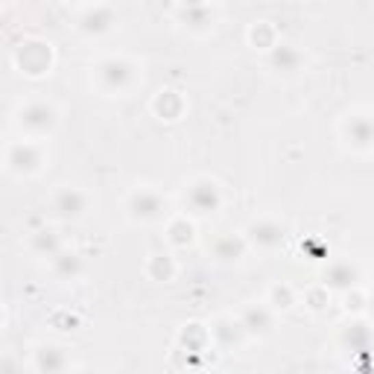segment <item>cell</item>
<instances>
[{
	"label": "cell",
	"instance_id": "cell-1",
	"mask_svg": "<svg viewBox=\"0 0 374 374\" xmlns=\"http://www.w3.org/2000/svg\"><path fill=\"white\" fill-rule=\"evenodd\" d=\"M190 205L196 208L199 214H208L214 211V208L219 205V193H216V184L214 182H199L190 190Z\"/></svg>",
	"mask_w": 374,
	"mask_h": 374
},
{
	"label": "cell",
	"instance_id": "cell-2",
	"mask_svg": "<svg viewBox=\"0 0 374 374\" xmlns=\"http://www.w3.org/2000/svg\"><path fill=\"white\" fill-rule=\"evenodd\" d=\"M21 123H24L27 129L32 132H44L53 126V108L47 105H29L24 114H21Z\"/></svg>",
	"mask_w": 374,
	"mask_h": 374
},
{
	"label": "cell",
	"instance_id": "cell-3",
	"mask_svg": "<svg viewBox=\"0 0 374 374\" xmlns=\"http://www.w3.org/2000/svg\"><path fill=\"white\" fill-rule=\"evenodd\" d=\"M56 211L62 216H79L85 211V196L79 190H62L56 199Z\"/></svg>",
	"mask_w": 374,
	"mask_h": 374
},
{
	"label": "cell",
	"instance_id": "cell-4",
	"mask_svg": "<svg viewBox=\"0 0 374 374\" xmlns=\"http://www.w3.org/2000/svg\"><path fill=\"white\" fill-rule=\"evenodd\" d=\"M348 138L354 140L357 147L374 144V123H371V120H366V117H354L348 123Z\"/></svg>",
	"mask_w": 374,
	"mask_h": 374
},
{
	"label": "cell",
	"instance_id": "cell-5",
	"mask_svg": "<svg viewBox=\"0 0 374 374\" xmlns=\"http://www.w3.org/2000/svg\"><path fill=\"white\" fill-rule=\"evenodd\" d=\"M129 76H132V71L126 62H105L103 64V79L108 82V88H123Z\"/></svg>",
	"mask_w": 374,
	"mask_h": 374
},
{
	"label": "cell",
	"instance_id": "cell-6",
	"mask_svg": "<svg viewBox=\"0 0 374 374\" xmlns=\"http://www.w3.org/2000/svg\"><path fill=\"white\" fill-rule=\"evenodd\" d=\"M132 211H135L138 216H144V219H149V216H155L158 211H161V202H158V196L155 193H138L135 196V202H132Z\"/></svg>",
	"mask_w": 374,
	"mask_h": 374
},
{
	"label": "cell",
	"instance_id": "cell-7",
	"mask_svg": "<svg viewBox=\"0 0 374 374\" xmlns=\"http://www.w3.org/2000/svg\"><path fill=\"white\" fill-rule=\"evenodd\" d=\"M251 234H255V240L260 246H278L281 240H284V231L278 225H272V223H258L255 228H251Z\"/></svg>",
	"mask_w": 374,
	"mask_h": 374
},
{
	"label": "cell",
	"instance_id": "cell-8",
	"mask_svg": "<svg viewBox=\"0 0 374 374\" xmlns=\"http://www.w3.org/2000/svg\"><path fill=\"white\" fill-rule=\"evenodd\" d=\"M9 164H12L15 170H32L38 164V149H32V147H15L12 149V155H9Z\"/></svg>",
	"mask_w": 374,
	"mask_h": 374
},
{
	"label": "cell",
	"instance_id": "cell-9",
	"mask_svg": "<svg viewBox=\"0 0 374 374\" xmlns=\"http://www.w3.org/2000/svg\"><path fill=\"white\" fill-rule=\"evenodd\" d=\"M325 278H327V284H334V287H348V284H354L357 272L351 269V266H345V263H342V266H334L331 272L325 275Z\"/></svg>",
	"mask_w": 374,
	"mask_h": 374
},
{
	"label": "cell",
	"instance_id": "cell-10",
	"mask_svg": "<svg viewBox=\"0 0 374 374\" xmlns=\"http://www.w3.org/2000/svg\"><path fill=\"white\" fill-rule=\"evenodd\" d=\"M240 251H243V246H240L234 237H223V240H219V243H216V258H223V260L237 258Z\"/></svg>",
	"mask_w": 374,
	"mask_h": 374
},
{
	"label": "cell",
	"instance_id": "cell-11",
	"mask_svg": "<svg viewBox=\"0 0 374 374\" xmlns=\"http://www.w3.org/2000/svg\"><path fill=\"white\" fill-rule=\"evenodd\" d=\"M275 64H278L281 71H292L295 64H299V53H292L290 47H278L275 50Z\"/></svg>",
	"mask_w": 374,
	"mask_h": 374
},
{
	"label": "cell",
	"instance_id": "cell-12",
	"mask_svg": "<svg viewBox=\"0 0 374 374\" xmlns=\"http://www.w3.org/2000/svg\"><path fill=\"white\" fill-rule=\"evenodd\" d=\"M243 327H249V331H266V327H269V316L263 313V310H249Z\"/></svg>",
	"mask_w": 374,
	"mask_h": 374
},
{
	"label": "cell",
	"instance_id": "cell-13",
	"mask_svg": "<svg viewBox=\"0 0 374 374\" xmlns=\"http://www.w3.org/2000/svg\"><path fill=\"white\" fill-rule=\"evenodd\" d=\"M108 21H112V12H108V9H97V15H88L85 18V29L100 32V29L108 27Z\"/></svg>",
	"mask_w": 374,
	"mask_h": 374
}]
</instances>
